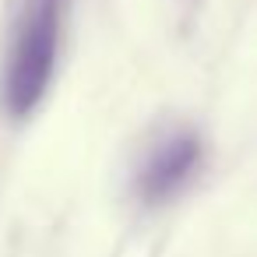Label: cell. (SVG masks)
Returning <instances> with one entry per match:
<instances>
[{
  "mask_svg": "<svg viewBox=\"0 0 257 257\" xmlns=\"http://www.w3.org/2000/svg\"><path fill=\"white\" fill-rule=\"evenodd\" d=\"M67 0H22L4 60V106L11 116L32 113L53 78Z\"/></svg>",
  "mask_w": 257,
  "mask_h": 257,
  "instance_id": "cell-1",
  "label": "cell"
},
{
  "mask_svg": "<svg viewBox=\"0 0 257 257\" xmlns=\"http://www.w3.org/2000/svg\"><path fill=\"white\" fill-rule=\"evenodd\" d=\"M201 166V138L190 131H176L152 145L138 169V197L148 204L169 201L176 190H183Z\"/></svg>",
  "mask_w": 257,
  "mask_h": 257,
  "instance_id": "cell-2",
  "label": "cell"
}]
</instances>
